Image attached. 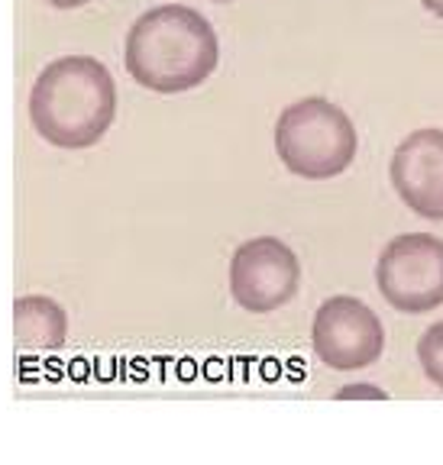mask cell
Segmentation results:
<instances>
[{"mask_svg": "<svg viewBox=\"0 0 443 465\" xmlns=\"http://www.w3.org/2000/svg\"><path fill=\"white\" fill-rule=\"evenodd\" d=\"M311 342L317 359L327 369L349 371L372 365L382 356L386 330L369 304L349 298V294H334L314 313Z\"/></svg>", "mask_w": 443, "mask_h": 465, "instance_id": "5", "label": "cell"}, {"mask_svg": "<svg viewBox=\"0 0 443 465\" xmlns=\"http://www.w3.org/2000/svg\"><path fill=\"white\" fill-rule=\"evenodd\" d=\"M116 116L114 74L95 55H62L29 91V124L55 149H91Z\"/></svg>", "mask_w": 443, "mask_h": 465, "instance_id": "2", "label": "cell"}, {"mask_svg": "<svg viewBox=\"0 0 443 465\" xmlns=\"http://www.w3.org/2000/svg\"><path fill=\"white\" fill-rule=\"evenodd\" d=\"M298 282V255L276 236H256L230 259V294L249 313H272L288 304Z\"/></svg>", "mask_w": 443, "mask_h": 465, "instance_id": "6", "label": "cell"}, {"mask_svg": "<svg viewBox=\"0 0 443 465\" xmlns=\"http://www.w3.org/2000/svg\"><path fill=\"white\" fill-rule=\"evenodd\" d=\"M424 7H428V10H430V14L443 16V0H424Z\"/></svg>", "mask_w": 443, "mask_h": 465, "instance_id": "11", "label": "cell"}, {"mask_svg": "<svg viewBox=\"0 0 443 465\" xmlns=\"http://www.w3.org/2000/svg\"><path fill=\"white\" fill-rule=\"evenodd\" d=\"M382 298L401 313H424L443 304V240L430 232L395 236L376 262Z\"/></svg>", "mask_w": 443, "mask_h": 465, "instance_id": "4", "label": "cell"}, {"mask_svg": "<svg viewBox=\"0 0 443 465\" xmlns=\"http://www.w3.org/2000/svg\"><path fill=\"white\" fill-rule=\"evenodd\" d=\"M276 153L291 174L327 182L347 172L357 155V126L327 97H305L278 116Z\"/></svg>", "mask_w": 443, "mask_h": 465, "instance_id": "3", "label": "cell"}, {"mask_svg": "<svg viewBox=\"0 0 443 465\" xmlns=\"http://www.w3.org/2000/svg\"><path fill=\"white\" fill-rule=\"evenodd\" d=\"M49 7L55 10H75V7H85V4H91V0H45Z\"/></svg>", "mask_w": 443, "mask_h": 465, "instance_id": "10", "label": "cell"}, {"mask_svg": "<svg viewBox=\"0 0 443 465\" xmlns=\"http://www.w3.org/2000/svg\"><path fill=\"white\" fill-rule=\"evenodd\" d=\"M418 359H421L424 375L443 388V320H437L434 327L424 330L421 342H418Z\"/></svg>", "mask_w": 443, "mask_h": 465, "instance_id": "9", "label": "cell"}, {"mask_svg": "<svg viewBox=\"0 0 443 465\" xmlns=\"http://www.w3.org/2000/svg\"><path fill=\"white\" fill-rule=\"evenodd\" d=\"M388 174L411 211L428 220H443V130L428 126L408 133L395 145Z\"/></svg>", "mask_w": 443, "mask_h": 465, "instance_id": "7", "label": "cell"}, {"mask_svg": "<svg viewBox=\"0 0 443 465\" xmlns=\"http://www.w3.org/2000/svg\"><path fill=\"white\" fill-rule=\"evenodd\" d=\"M126 72L156 94H182L211 78L220 43L207 16L182 4L146 10L126 33Z\"/></svg>", "mask_w": 443, "mask_h": 465, "instance_id": "1", "label": "cell"}, {"mask_svg": "<svg viewBox=\"0 0 443 465\" xmlns=\"http://www.w3.org/2000/svg\"><path fill=\"white\" fill-rule=\"evenodd\" d=\"M14 333L23 349L65 346L68 317L52 298H20L14 304Z\"/></svg>", "mask_w": 443, "mask_h": 465, "instance_id": "8", "label": "cell"}]
</instances>
